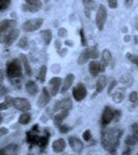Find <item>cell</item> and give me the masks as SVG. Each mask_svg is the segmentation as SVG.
I'll return each mask as SVG.
<instances>
[{"label":"cell","instance_id":"obj_1","mask_svg":"<svg viewBox=\"0 0 138 155\" xmlns=\"http://www.w3.org/2000/svg\"><path fill=\"white\" fill-rule=\"evenodd\" d=\"M122 131L119 128H108L104 129L102 132V145L106 150L114 153L119 144L120 136Z\"/></svg>","mask_w":138,"mask_h":155},{"label":"cell","instance_id":"obj_2","mask_svg":"<svg viewBox=\"0 0 138 155\" xmlns=\"http://www.w3.org/2000/svg\"><path fill=\"white\" fill-rule=\"evenodd\" d=\"M21 74H22V67L18 59H14L7 63L6 65L7 78L15 79V78H19Z\"/></svg>","mask_w":138,"mask_h":155},{"label":"cell","instance_id":"obj_3","mask_svg":"<svg viewBox=\"0 0 138 155\" xmlns=\"http://www.w3.org/2000/svg\"><path fill=\"white\" fill-rule=\"evenodd\" d=\"M100 56L99 52L95 49H89V50H85L84 52H82L80 54L79 58H78V64L82 65V64L86 63L88 60L90 59H97Z\"/></svg>","mask_w":138,"mask_h":155},{"label":"cell","instance_id":"obj_4","mask_svg":"<svg viewBox=\"0 0 138 155\" xmlns=\"http://www.w3.org/2000/svg\"><path fill=\"white\" fill-rule=\"evenodd\" d=\"M106 19H107L106 7L103 5V4H101V5L98 7L97 15H96V24L99 30H103V28H104V24L106 22Z\"/></svg>","mask_w":138,"mask_h":155},{"label":"cell","instance_id":"obj_5","mask_svg":"<svg viewBox=\"0 0 138 155\" xmlns=\"http://www.w3.org/2000/svg\"><path fill=\"white\" fill-rule=\"evenodd\" d=\"M43 23H44V20L41 18L27 20V21L23 24V29L27 32L36 31V30L41 28Z\"/></svg>","mask_w":138,"mask_h":155},{"label":"cell","instance_id":"obj_6","mask_svg":"<svg viewBox=\"0 0 138 155\" xmlns=\"http://www.w3.org/2000/svg\"><path fill=\"white\" fill-rule=\"evenodd\" d=\"M12 107L18 111L24 112V113H27L31 107L30 102L26 98H21V97H17V98L12 99Z\"/></svg>","mask_w":138,"mask_h":155},{"label":"cell","instance_id":"obj_7","mask_svg":"<svg viewBox=\"0 0 138 155\" xmlns=\"http://www.w3.org/2000/svg\"><path fill=\"white\" fill-rule=\"evenodd\" d=\"M73 97L76 101H81L86 97L87 95V90L84 84H78L76 87H74L73 89Z\"/></svg>","mask_w":138,"mask_h":155},{"label":"cell","instance_id":"obj_8","mask_svg":"<svg viewBox=\"0 0 138 155\" xmlns=\"http://www.w3.org/2000/svg\"><path fill=\"white\" fill-rule=\"evenodd\" d=\"M19 35H20L19 30L12 28V29L9 30V32H7L5 35L2 37V41L4 42V45H5L6 47H9V46H12V45L14 44L17 39H18Z\"/></svg>","mask_w":138,"mask_h":155},{"label":"cell","instance_id":"obj_9","mask_svg":"<svg viewBox=\"0 0 138 155\" xmlns=\"http://www.w3.org/2000/svg\"><path fill=\"white\" fill-rule=\"evenodd\" d=\"M67 141H69V144L73 151H75L76 153H81L82 150L84 148L83 142L81 140L78 139L77 137H69Z\"/></svg>","mask_w":138,"mask_h":155},{"label":"cell","instance_id":"obj_10","mask_svg":"<svg viewBox=\"0 0 138 155\" xmlns=\"http://www.w3.org/2000/svg\"><path fill=\"white\" fill-rule=\"evenodd\" d=\"M50 99H51V93L50 91H48V89L46 87H44L42 90V94L40 95L39 99L36 101V104L39 107H44L49 104Z\"/></svg>","mask_w":138,"mask_h":155},{"label":"cell","instance_id":"obj_11","mask_svg":"<svg viewBox=\"0 0 138 155\" xmlns=\"http://www.w3.org/2000/svg\"><path fill=\"white\" fill-rule=\"evenodd\" d=\"M72 107H73L72 99L69 98V97H66V98L61 99V101L55 102L54 110L55 111H59V110H62V111H69V110L72 109Z\"/></svg>","mask_w":138,"mask_h":155},{"label":"cell","instance_id":"obj_12","mask_svg":"<svg viewBox=\"0 0 138 155\" xmlns=\"http://www.w3.org/2000/svg\"><path fill=\"white\" fill-rule=\"evenodd\" d=\"M60 86H61V79L59 77H54L49 81V91L52 96H55L58 93Z\"/></svg>","mask_w":138,"mask_h":155},{"label":"cell","instance_id":"obj_13","mask_svg":"<svg viewBox=\"0 0 138 155\" xmlns=\"http://www.w3.org/2000/svg\"><path fill=\"white\" fill-rule=\"evenodd\" d=\"M114 116L115 111H113L110 107H106L102 114V124L103 125H108L110 122L114 119Z\"/></svg>","mask_w":138,"mask_h":155},{"label":"cell","instance_id":"obj_14","mask_svg":"<svg viewBox=\"0 0 138 155\" xmlns=\"http://www.w3.org/2000/svg\"><path fill=\"white\" fill-rule=\"evenodd\" d=\"M104 65H103L102 63H100V62L96 61V60H94V61H91L89 63L88 65V71H89V74H91L92 77H97L98 74H99L100 71H104Z\"/></svg>","mask_w":138,"mask_h":155},{"label":"cell","instance_id":"obj_15","mask_svg":"<svg viewBox=\"0 0 138 155\" xmlns=\"http://www.w3.org/2000/svg\"><path fill=\"white\" fill-rule=\"evenodd\" d=\"M26 1V5H24V11L29 12H37L42 7V2L40 0H25Z\"/></svg>","mask_w":138,"mask_h":155},{"label":"cell","instance_id":"obj_16","mask_svg":"<svg viewBox=\"0 0 138 155\" xmlns=\"http://www.w3.org/2000/svg\"><path fill=\"white\" fill-rule=\"evenodd\" d=\"M75 81V76L73 74H67L66 79H64V81L62 82V86H61V90H60V93H66V92L69 90L70 88L72 87L73 83H74Z\"/></svg>","mask_w":138,"mask_h":155},{"label":"cell","instance_id":"obj_17","mask_svg":"<svg viewBox=\"0 0 138 155\" xmlns=\"http://www.w3.org/2000/svg\"><path fill=\"white\" fill-rule=\"evenodd\" d=\"M16 21L15 20H2L1 23H0V32L2 34H4L9 29H12V27L16 26Z\"/></svg>","mask_w":138,"mask_h":155},{"label":"cell","instance_id":"obj_18","mask_svg":"<svg viewBox=\"0 0 138 155\" xmlns=\"http://www.w3.org/2000/svg\"><path fill=\"white\" fill-rule=\"evenodd\" d=\"M52 149L56 153H60V152L64 151L66 149V142H64V139L55 140L53 143H52Z\"/></svg>","mask_w":138,"mask_h":155},{"label":"cell","instance_id":"obj_19","mask_svg":"<svg viewBox=\"0 0 138 155\" xmlns=\"http://www.w3.org/2000/svg\"><path fill=\"white\" fill-rule=\"evenodd\" d=\"M25 88H26V92L29 94V95L31 96H34L37 94V92H39V87H37V85L36 82L33 81H28L25 85Z\"/></svg>","mask_w":138,"mask_h":155},{"label":"cell","instance_id":"obj_20","mask_svg":"<svg viewBox=\"0 0 138 155\" xmlns=\"http://www.w3.org/2000/svg\"><path fill=\"white\" fill-rule=\"evenodd\" d=\"M67 111H62L60 113L55 115V117L53 118V122H54V125L55 126H60L61 123L64 122V120L67 117Z\"/></svg>","mask_w":138,"mask_h":155},{"label":"cell","instance_id":"obj_21","mask_svg":"<svg viewBox=\"0 0 138 155\" xmlns=\"http://www.w3.org/2000/svg\"><path fill=\"white\" fill-rule=\"evenodd\" d=\"M107 83H108V81H107V78L105 76H101L98 79L97 81V84H96V88H97V93H101L103 90L105 89V87H106Z\"/></svg>","mask_w":138,"mask_h":155},{"label":"cell","instance_id":"obj_22","mask_svg":"<svg viewBox=\"0 0 138 155\" xmlns=\"http://www.w3.org/2000/svg\"><path fill=\"white\" fill-rule=\"evenodd\" d=\"M21 60H22V64H23V67H24L25 74H26V76L30 77L32 74V71H31V66H30V64L28 62V59H27L26 56L21 55Z\"/></svg>","mask_w":138,"mask_h":155},{"label":"cell","instance_id":"obj_23","mask_svg":"<svg viewBox=\"0 0 138 155\" xmlns=\"http://www.w3.org/2000/svg\"><path fill=\"white\" fill-rule=\"evenodd\" d=\"M133 81H134V80H133V77L129 74H125L119 78V82L122 85H125L126 87L131 86V85L133 84Z\"/></svg>","mask_w":138,"mask_h":155},{"label":"cell","instance_id":"obj_24","mask_svg":"<svg viewBox=\"0 0 138 155\" xmlns=\"http://www.w3.org/2000/svg\"><path fill=\"white\" fill-rule=\"evenodd\" d=\"M82 3L84 5V9H85V12H86V16L89 17V12L90 11L95 8L96 6V3H95L94 0H82Z\"/></svg>","mask_w":138,"mask_h":155},{"label":"cell","instance_id":"obj_25","mask_svg":"<svg viewBox=\"0 0 138 155\" xmlns=\"http://www.w3.org/2000/svg\"><path fill=\"white\" fill-rule=\"evenodd\" d=\"M111 52L109 51V50H104V51L102 52V62L101 63L103 64L104 66L108 65V64L110 63V61H111Z\"/></svg>","mask_w":138,"mask_h":155},{"label":"cell","instance_id":"obj_26","mask_svg":"<svg viewBox=\"0 0 138 155\" xmlns=\"http://www.w3.org/2000/svg\"><path fill=\"white\" fill-rule=\"evenodd\" d=\"M42 34V37L43 39H44V42L46 46H48L50 45V42H51V39H52V32L51 30H43L41 32Z\"/></svg>","mask_w":138,"mask_h":155},{"label":"cell","instance_id":"obj_27","mask_svg":"<svg viewBox=\"0 0 138 155\" xmlns=\"http://www.w3.org/2000/svg\"><path fill=\"white\" fill-rule=\"evenodd\" d=\"M125 98V94L122 91H120V90H117L115 93L112 94V101L114 102H116V104H119V102H122L124 101Z\"/></svg>","mask_w":138,"mask_h":155},{"label":"cell","instance_id":"obj_28","mask_svg":"<svg viewBox=\"0 0 138 155\" xmlns=\"http://www.w3.org/2000/svg\"><path fill=\"white\" fill-rule=\"evenodd\" d=\"M31 120V116L29 113H24L19 117V123L22 125H27Z\"/></svg>","mask_w":138,"mask_h":155},{"label":"cell","instance_id":"obj_29","mask_svg":"<svg viewBox=\"0 0 138 155\" xmlns=\"http://www.w3.org/2000/svg\"><path fill=\"white\" fill-rule=\"evenodd\" d=\"M125 143H126L127 146H134L138 143V140L131 134L125 139Z\"/></svg>","mask_w":138,"mask_h":155},{"label":"cell","instance_id":"obj_30","mask_svg":"<svg viewBox=\"0 0 138 155\" xmlns=\"http://www.w3.org/2000/svg\"><path fill=\"white\" fill-rule=\"evenodd\" d=\"M12 99H14V98H11L9 96H6L5 99H4V101L1 102V104H0V109L3 111V110L7 109V107L11 106V104L12 106Z\"/></svg>","mask_w":138,"mask_h":155},{"label":"cell","instance_id":"obj_31","mask_svg":"<svg viewBox=\"0 0 138 155\" xmlns=\"http://www.w3.org/2000/svg\"><path fill=\"white\" fill-rule=\"evenodd\" d=\"M18 46H19V48L20 49H22V50H27L28 49V47H29V42H28V39H27V37H22L21 39L18 42Z\"/></svg>","mask_w":138,"mask_h":155},{"label":"cell","instance_id":"obj_32","mask_svg":"<svg viewBox=\"0 0 138 155\" xmlns=\"http://www.w3.org/2000/svg\"><path fill=\"white\" fill-rule=\"evenodd\" d=\"M46 74H47V66L43 65L41 68H40V74H39V79L42 83H44L46 81Z\"/></svg>","mask_w":138,"mask_h":155},{"label":"cell","instance_id":"obj_33","mask_svg":"<svg viewBox=\"0 0 138 155\" xmlns=\"http://www.w3.org/2000/svg\"><path fill=\"white\" fill-rule=\"evenodd\" d=\"M129 99H130V101L133 102V104H135V107L138 106V93L136 91H133L130 93Z\"/></svg>","mask_w":138,"mask_h":155},{"label":"cell","instance_id":"obj_34","mask_svg":"<svg viewBox=\"0 0 138 155\" xmlns=\"http://www.w3.org/2000/svg\"><path fill=\"white\" fill-rule=\"evenodd\" d=\"M9 4H11V0H0V11H5Z\"/></svg>","mask_w":138,"mask_h":155},{"label":"cell","instance_id":"obj_35","mask_svg":"<svg viewBox=\"0 0 138 155\" xmlns=\"http://www.w3.org/2000/svg\"><path fill=\"white\" fill-rule=\"evenodd\" d=\"M127 57H128V59L130 60L131 62H133V63L135 64L137 67H138V56L137 55H131V54H128L127 55Z\"/></svg>","mask_w":138,"mask_h":155},{"label":"cell","instance_id":"obj_36","mask_svg":"<svg viewBox=\"0 0 138 155\" xmlns=\"http://www.w3.org/2000/svg\"><path fill=\"white\" fill-rule=\"evenodd\" d=\"M131 131L132 134L138 140V124L137 123H133L131 125Z\"/></svg>","mask_w":138,"mask_h":155},{"label":"cell","instance_id":"obj_37","mask_svg":"<svg viewBox=\"0 0 138 155\" xmlns=\"http://www.w3.org/2000/svg\"><path fill=\"white\" fill-rule=\"evenodd\" d=\"M82 137H83L84 141H90V139H91V132H90L88 129H87V130H85L83 132V134H82Z\"/></svg>","mask_w":138,"mask_h":155},{"label":"cell","instance_id":"obj_38","mask_svg":"<svg viewBox=\"0 0 138 155\" xmlns=\"http://www.w3.org/2000/svg\"><path fill=\"white\" fill-rule=\"evenodd\" d=\"M80 37H81V44L83 45L84 47H86L87 46V42H86V39H85V35H84L83 29L80 30Z\"/></svg>","mask_w":138,"mask_h":155},{"label":"cell","instance_id":"obj_39","mask_svg":"<svg viewBox=\"0 0 138 155\" xmlns=\"http://www.w3.org/2000/svg\"><path fill=\"white\" fill-rule=\"evenodd\" d=\"M59 131L61 132V134H67V132L70 131V126L69 125H60Z\"/></svg>","mask_w":138,"mask_h":155},{"label":"cell","instance_id":"obj_40","mask_svg":"<svg viewBox=\"0 0 138 155\" xmlns=\"http://www.w3.org/2000/svg\"><path fill=\"white\" fill-rule=\"evenodd\" d=\"M108 4L110 8H116L117 7V0H108Z\"/></svg>","mask_w":138,"mask_h":155},{"label":"cell","instance_id":"obj_41","mask_svg":"<svg viewBox=\"0 0 138 155\" xmlns=\"http://www.w3.org/2000/svg\"><path fill=\"white\" fill-rule=\"evenodd\" d=\"M115 86H116V81H115V80H112L111 83H110V85H109V87H108V93L109 94L112 92V90L114 89Z\"/></svg>","mask_w":138,"mask_h":155},{"label":"cell","instance_id":"obj_42","mask_svg":"<svg viewBox=\"0 0 138 155\" xmlns=\"http://www.w3.org/2000/svg\"><path fill=\"white\" fill-rule=\"evenodd\" d=\"M58 34H59V36H61V37L66 36V34H67L66 29H64V28H60V29H59V31H58Z\"/></svg>","mask_w":138,"mask_h":155},{"label":"cell","instance_id":"obj_43","mask_svg":"<svg viewBox=\"0 0 138 155\" xmlns=\"http://www.w3.org/2000/svg\"><path fill=\"white\" fill-rule=\"evenodd\" d=\"M7 132H9V130H7L6 128H4V127H1L0 128V137H3L4 134H6Z\"/></svg>","mask_w":138,"mask_h":155},{"label":"cell","instance_id":"obj_44","mask_svg":"<svg viewBox=\"0 0 138 155\" xmlns=\"http://www.w3.org/2000/svg\"><path fill=\"white\" fill-rule=\"evenodd\" d=\"M125 3H126L128 6H130V5H132L133 0H125Z\"/></svg>","mask_w":138,"mask_h":155},{"label":"cell","instance_id":"obj_45","mask_svg":"<svg viewBox=\"0 0 138 155\" xmlns=\"http://www.w3.org/2000/svg\"><path fill=\"white\" fill-rule=\"evenodd\" d=\"M5 91H6L5 88H4V87L2 86V87H1V96H3V95H4V93H5Z\"/></svg>","mask_w":138,"mask_h":155},{"label":"cell","instance_id":"obj_46","mask_svg":"<svg viewBox=\"0 0 138 155\" xmlns=\"http://www.w3.org/2000/svg\"><path fill=\"white\" fill-rule=\"evenodd\" d=\"M130 151H131L130 149H128L127 151H124V153H122V155H129V154H130Z\"/></svg>","mask_w":138,"mask_h":155},{"label":"cell","instance_id":"obj_47","mask_svg":"<svg viewBox=\"0 0 138 155\" xmlns=\"http://www.w3.org/2000/svg\"><path fill=\"white\" fill-rule=\"evenodd\" d=\"M56 48L60 49V41H56Z\"/></svg>","mask_w":138,"mask_h":155},{"label":"cell","instance_id":"obj_48","mask_svg":"<svg viewBox=\"0 0 138 155\" xmlns=\"http://www.w3.org/2000/svg\"><path fill=\"white\" fill-rule=\"evenodd\" d=\"M1 155H6V154H5V150H4V149H2V150H1Z\"/></svg>","mask_w":138,"mask_h":155},{"label":"cell","instance_id":"obj_49","mask_svg":"<svg viewBox=\"0 0 138 155\" xmlns=\"http://www.w3.org/2000/svg\"><path fill=\"white\" fill-rule=\"evenodd\" d=\"M49 1V0H46V2H48Z\"/></svg>","mask_w":138,"mask_h":155},{"label":"cell","instance_id":"obj_50","mask_svg":"<svg viewBox=\"0 0 138 155\" xmlns=\"http://www.w3.org/2000/svg\"><path fill=\"white\" fill-rule=\"evenodd\" d=\"M137 155H138V154H137Z\"/></svg>","mask_w":138,"mask_h":155}]
</instances>
